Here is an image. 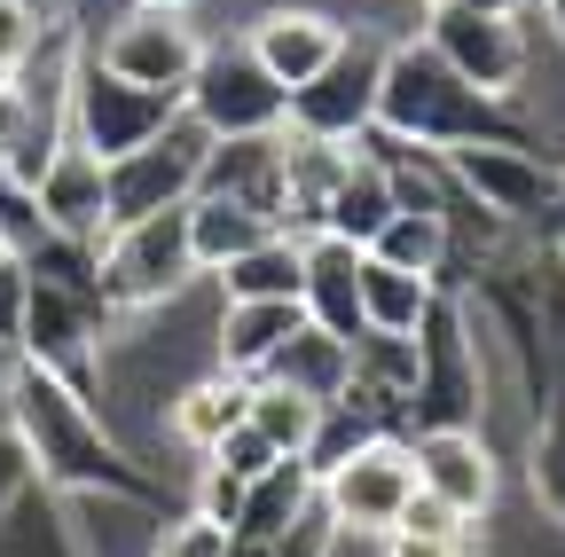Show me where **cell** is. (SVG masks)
Wrapping results in <instances>:
<instances>
[{
    "mask_svg": "<svg viewBox=\"0 0 565 557\" xmlns=\"http://www.w3.org/2000/svg\"><path fill=\"white\" fill-rule=\"evenodd\" d=\"M299 322H307L299 299H244V307H221V338H212V354H221L228 377H259L267 354H275Z\"/></svg>",
    "mask_w": 565,
    "mask_h": 557,
    "instance_id": "ffe728a7",
    "label": "cell"
},
{
    "mask_svg": "<svg viewBox=\"0 0 565 557\" xmlns=\"http://www.w3.org/2000/svg\"><path fill=\"white\" fill-rule=\"evenodd\" d=\"M424 47H433L463 87H479L494 103L526 79V32H519V17H479V9H463V0H448V9H433V24H424Z\"/></svg>",
    "mask_w": 565,
    "mask_h": 557,
    "instance_id": "30bf717a",
    "label": "cell"
},
{
    "mask_svg": "<svg viewBox=\"0 0 565 557\" xmlns=\"http://www.w3.org/2000/svg\"><path fill=\"white\" fill-rule=\"evenodd\" d=\"M282 110H291V95H282L259 55L236 40V47H204L196 72L181 87V118L204 133V142H244V133H282Z\"/></svg>",
    "mask_w": 565,
    "mask_h": 557,
    "instance_id": "277c9868",
    "label": "cell"
},
{
    "mask_svg": "<svg viewBox=\"0 0 565 557\" xmlns=\"http://www.w3.org/2000/svg\"><path fill=\"white\" fill-rule=\"evenodd\" d=\"M252 55H259V72L291 95V87H307L322 63L345 47V24L338 17H322V9H267L259 24H252V40H244Z\"/></svg>",
    "mask_w": 565,
    "mask_h": 557,
    "instance_id": "2e32d148",
    "label": "cell"
},
{
    "mask_svg": "<svg viewBox=\"0 0 565 557\" xmlns=\"http://www.w3.org/2000/svg\"><path fill=\"white\" fill-rule=\"evenodd\" d=\"M534 9H542V17H550V32L565 40V0H534Z\"/></svg>",
    "mask_w": 565,
    "mask_h": 557,
    "instance_id": "7bdbcfd3",
    "label": "cell"
},
{
    "mask_svg": "<svg viewBox=\"0 0 565 557\" xmlns=\"http://www.w3.org/2000/svg\"><path fill=\"white\" fill-rule=\"evenodd\" d=\"M377 79H385V40L353 32L322 72L307 87H291V133H307V142H362V133L377 126Z\"/></svg>",
    "mask_w": 565,
    "mask_h": 557,
    "instance_id": "52a82bcc",
    "label": "cell"
},
{
    "mask_svg": "<svg viewBox=\"0 0 565 557\" xmlns=\"http://www.w3.org/2000/svg\"><path fill=\"white\" fill-rule=\"evenodd\" d=\"M244 400H252V377H196V385H181V400H173V432L189 440V448H221V432H236L244 425Z\"/></svg>",
    "mask_w": 565,
    "mask_h": 557,
    "instance_id": "d4e9b609",
    "label": "cell"
},
{
    "mask_svg": "<svg viewBox=\"0 0 565 557\" xmlns=\"http://www.w3.org/2000/svg\"><path fill=\"white\" fill-rule=\"evenodd\" d=\"M103 330H110V307H87V299H71V291L32 283V291H24V330H17V345H24L32 369H47V377L71 385V393H87V385H95V362H103V345H95Z\"/></svg>",
    "mask_w": 565,
    "mask_h": 557,
    "instance_id": "8fae6325",
    "label": "cell"
},
{
    "mask_svg": "<svg viewBox=\"0 0 565 557\" xmlns=\"http://www.w3.org/2000/svg\"><path fill=\"white\" fill-rule=\"evenodd\" d=\"M134 9H158V17H189L196 0H134Z\"/></svg>",
    "mask_w": 565,
    "mask_h": 557,
    "instance_id": "60d3db41",
    "label": "cell"
},
{
    "mask_svg": "<svg viewBox=\"0 0 565 557\" xmlns=\"http://www.w3.org/2000/svg\"><path fill=\"white\" fill-rule=\"evenodd\" d=\"M315 400H299V393H282V385H259L252 377V400H244V425L275 448V456H307V440H315Z\"/></svg>",
    "mask_w": 565,
    "mask_h": 557,
    "instance_id": "f1b7e54d",
    "label": "cell"
},
{
    "mask_svg": "<svg viewBox=\"0 0 565 557\" xmlns=\"http://www.w3.org/2000/svg\"><path fill=\"white\" fill-rule=\"evenodd\" d=\"M370 259H377V267H401V275H424V283H433L440 259H448V213H393V221L370 236Z\"/></svg>",
    "mask_w": 565,
    "mask_h": 557,
    "instance_id": "83f0119b",
    "label": "cell"
},
{
    "mask_svg": "<svg viewBox=\"0 0 565 557\" xmlns=\"http://www.w3.org/2000/svg\"><path fill=\"white\" fill-rule=\"evenodd\" d=\"M95 275H103V307L110 314L173 299L189 275H196V259H189V204L150 213V221H134V228H110L95 244Z\"/></svg>",
    "mask_w": 565,
    "mask_h": 557,
    "instance_id": "8992f818",
    "label": "cell"
},
{
    "mask_svg": "<svg viewBox=\"0 0 565 557\" xmlns=\"http://www.w3.org/2000/svg\"><path fill=\"white\" fill-rule=\"evenodd\" d=\"M9 416H17V440L24 463L47 486H71V495H141V471L126 463V448L103 432V416L87 408V393L55 385L47 369L17 362L9 369Z\"/></svg>",
    "mask_w": 565,
    "mask_h": 557,
    "instance_id": "6da1fadb",
    "label": "cell"
},
{
    "mask_svg": "<svg viewBox=\"0 0 565 557\" xmlns=\"http://www.w3.org/2000/svg\"><path fill=\"white\" fill-rule=\"evenodd\" d=\"M17 471H24V448H9V440H0V503H9V486H17Z\"/></svg>",
    "mask_w": 565,
    "mask_h": 557,
    "instance_id": "ab89813d",
    "label": "cell"
},
{
    "mask_svg": "<svg viewBox=\"0 0 565 557\" xmlns=\"http://www.w3.org/2000/svg\"><path fill=\"white\" fill-rule=\"evenodd\" d=\"M315 495L330 503L338 526L353 534H393L401 503L416 495V463H408V440H370L362 456H345L338 471L315 479Z\"/></svg>",
    "mask_w": 565,
    "mask_h": 557,
    "instance_id": "7c38bea8",
    "label": "cell"
},
{
    "mask_svg": "<svg viewBox=\"0 0 565 557\" xmlns=\"http://www.w3.org/2000/svg\"><path fill=\"white\" fill-rule=\"evenodd\" d=\"M299 267H307V283H299L307 322L353 345V338H362V251H353L345 236H307Z\"/></svg>",
    "mask_w": 565,
    "mask_h": 557,
    "instance_id": "ac0fdd59",
    "label": "cell"
},
{
    "mask_svg": "<svg viewBox=\"0 0 565 557\" xmlns=\"http://www.w3.org/2000/svg\"><path fill=\"white\" fill-rule=\"evenodd\" d=\"M526 479H534V495H542V511L565 526V400L550 408V425L534 432V456H526Z\"/></svg>",
    "mask_w": 565,
    "mask_h": 557,
    "instance_id": "f546056e",
    "label": "cell"
},
{
    "mask_svg": "<svg viewBox=\"0 0 565 557\" xmlns=\"http://www.w3.org/2000/svg\"><path fill=\"white\" fill-rule=\"evenodd\" d=\"M32 213L47 236H71V244H103L110 236V196H103V158L79 150V142H63L32 189Z\"/></svg>",
    "mask_w": 565,
    "mask_h": 557,
    "instance_id": "5bb4252c",
    "label": "cell"
},
{
    "mask_svg": "<svg viewBox=\"0 0 565 557\" xmlns=\"http://www.w3.org/2000/svg\"><path fill=\"white\" fill-rule=\"evenodd\" d=\"M307 267H299V244L291 236H267L259 251L228 259L221 267V307H244V299H299Z\"/></svg>",
    "mask_w": 565,
    "mask_h": 557,
    "instance_id": "4316f807",
    "label": "cell"
},
{
    "mask_svg": "<svg viewBox=\"0 0 565 557\" xmlns=\"http://www.w3.org/2000/svg\"><path fill=\"white\" fill-rule=\"evenodd\" d=\"M196 55H204V40H196V24L189 17H158V9H134L126 24H110V40H103V72L110 79H126V87H158V95H181L189 87V72H196Z\"/></svg>",
    "mask_w": 565,
    "mask_h": 557,
    "instance_id": "4fadbf2b",
    "label": "cell"
},
{
    "mask_svg": "<svg viewBox=\"0 0 565 557\" xmlns=\"http://www.w3.org/2000/svg\"><path fill=\"white\" fill-rule=\"evenodd\" d=\"M393 542V557H463L456 542H408V534H385Z\"/></svg>",
    "mask_w": 565,
    "mask_h": 557,
    "instance_id": "74e56055",
    "label": "cell"
},
{
    "mask_svg": "<svg viewBox=\"0 0 565 557\" xmlns=\"http://www.w3.org/2000/svg\"><path fill=\"white\" fill-rule=\"evenodd\" d=\"M424 9H448V0H424Z\"/></svg>",
    "mask_w": 565,
    "mask_h": 557,
    "instance_id": "ee69618b",
    "label": "cell"
},
{
    "mask_svg": "<svg viewBox=\"0 0 565 557\" xmlns=\"http://www.w3.org/2000/svg\"><path fill=\"white\" fill-rule=\"evenodd\" d=\"M196 196H228L267 228H282V133H244V142H204Z\"/></svg>",
    "mask_w": 565,
    "mask_h": 557,
    "instance_id": "9a60e30c",
    "label": "cell"
},
{
    "mask_svg": "<svg viewBox=\"0 0 565 557\" xmlns=\"http://www.w3.org/2000/svg\"><path fill=\"white\" fill-rule=\"evenodd\" d=\"M307 503H315V471H307L299 456H282V463H267V471L244 486V511H236L228 534H244V542H275Z\"/></svg>",
    "mask_w": 565,
    "mask_h": 557,
    "instance_id": "603a6c76",
    "label": "cell"
},
{
    "mask_svg": "<svg viewBox=\"0 0 565 557\" xmlns=\"http://www.w3.org/2000/svg\"><path fill=\"white\" fill-rule=\"evenodd\" d=\"M196 173H204V133L189 118H173L158 142L126 150L118 165H103V196H110V228H134L150 213H173V204L196 196Z\"/></svg>",
    "mask_w": 565,
    "mask_h": 557,
    "instance_id": "ba28073f",
    "label": "cell"
},
{
    "mask_svg": "<svg viewBox=\"0 0 565 557\" xmlns=\"http://www.w3.org/2000/svg\"><path fill=\"white\" fill-rule=\"evenodd\" d=\"M440 291L424 283V275H401V267H377L370 251H362V330H377V338H416V322H424V307H433Z\"/></svg>",
    "mask_w": 565,
    "mask_h": 557,
    "instance_id": "484cf974",
    "label": "cell"
},
{
    "mask_svg": "<svg viewBox=\"0 0 565 557\" xmlns=\"http://www.w3.org/2000/svg\"><path fill=\"white\" fill-rule=\"evenodd\" d=\"M181 118V95H158V87H126L110 79L95 55H79V72H71V95H63V126L71 142L95 150L103 165H118L126 150L158 142V133Z\"/></svg>",
    "mask_w": 565,
    "mask_h": 557,
    "instance_id": "5b68a950",
    "label": "cell"
},
{
    "mask_svg": "<svg viewBox=\"0 0 565 557\" xmlns=\"http://www.w3.org/2000/svg\"><path fill=\"white\" fill-rule=\"evenodd\" d=\"M221 557H267V542H244V534H228V549Z\"/></svg>",
    "mask_w": 565,
    "mask_h": 557,
    "instance_id": "b9f144b4",
    "label": "cell"
},
{
    "mask_svg": "<svg viewBox=\"0 0 565 557\" xmlns=\"http://www.w3.org/2000/svg\"><path fill=\"white\" fill-rule=\"evenodd\" d=\"M408 463H416V486L440 495L456 518H479L494 503V456H487L479 432H416Z\"/></svg>",
    "mask_w": 565,
    "mask_h": 557,
    "instance_id": "e0dca14e",
    "label": "cell"
},
{
    "mask_svg": "<svg viewBox=\"0 0 565 557\" xmlns=\"http://www.w3.org/2000/svg\"><path fill=\"white\" fill-rule=\"evenodd\" d=\"M393 213H401V204H393L377 158H353V173H345V181L330 189V204H322V236H345L353 251H370V236H377Z\"/></svg>",
    "mask_w": 565,
    "mask_h": 557,
    "instance_id": "cb8c5ba5",
    "label": "cell"
},
{
    "mask_svg": "<svg viewBox=\"0 0 565 557\" xmlns=\"http://www.w3.org/2000/svg\"><path fill=\"white\" fill-rule=\"evenodd\" d=\"M17 118H24V95H17V79L0 87V150H9V133H17Z\"/></svg>",
    "mask_w": 565,
    "mask_h": 557,
    "instance_id": "f35d334b",
    "label": "cell"
},
{
    "mask_svg": "<svg viewBox=\"0 0 565 557\" xmlns=\"http://www.w3.org/2000/svg\"><path fill=\"white\" fill-rule=\"evenodd\" d=\"M32 40H40V17L24 9V0H0V72H17V63L32 55Z\"/></svg>",
    "mask_w": 565,
    "mask_h": 557,
    "instance_id": "8d00e7d4",
    "label": "cell"
},
{
    "mask_svg": "<svg viewBox=\"0 0 565 557\" xmlns=\"http://www.w3.org/2000/svg\"><path fill=\"white\" fill-rule=\"evenodd\" d=\"M0 87H9V72H0Z\"/></svg>",
    "mask_w": 565,
    "mask_h": 557,
    "instance_id": "f6af8a7d",
    "label": "cell"
},
{
    "mask_svg": "<svg viewBox=\"0 0 565 557\" xmlns=\"http://www.w3.org/2000/svg\"><path fill=\"white\" fill-rule=\"evenodd\" d=\"M24 291H32L24 251H9V244H0V345H17V330H24Z\"/></svg>",
    "mask_w": 565,
    "mask_h": 557,
    "instance_id": "d590c367",
    "label": "cell"
},
{
    "mask_svg": "<svg viewBox=\"0 0 565 557\" xmlns=\"http://www.w3.org/2000/svg\"><path fill=\"white\" fill-rule=\"evenodd\" d=\"M377 133L408 150H463V142H519V126L503 118V103L463 87L448 63L424 47V40H401L385 47V79H377Z\"/></svg>",
    "mask_w": 565,
    "mask_h": 557,
    "instance_id": "7a4b0ae2",
    "label": "cell"
},
{
    "mask_svg": "<svg viewBox=\"0 0 565 557\" xmlns=\"http://www.w3.org/2000/svg\"><path fill=\"white\" fill-rule=\"evenodd\" d=\"M259 385H282V393H299V400L330 408V400H345V385H353V345L330 338V330H315V322H299V330L267 354Z\"/></svg>",
    "mask_w": 565,
    "mask_h": 557,
    "instance_id": "d6986e66",
    "label": "cell"
},
{
    "mask_svg": "<svg viewBox=\"0 0 565 557\" xmlns=\"http://www.w3.org/2000/svg\"><path fill=\"white\" fill-rule=\"evenodd\" d=\"M212 463H221V471H236V479L252 486V479H259L267 463H282V456H275V448H267V440H259L252 425H236V432H221V448H212Z\"/></svg>",
    "mask_w": 565,
    "mask_h": 557,
    "instance_id": "836d02e7",
    "label": "cell"
},
{
    "mask_svg": "<svg viewBox=\"0 0 565 557\" xmlns=\"http://www.w3.org/2000/svg\"><path fill=\"white\" fill-rule=\"evenodd\" d=\"M228 549V526H212V518H173V526H158V549L150 557H221Z\"/></svg>",
    "mask_w": 565,
    "mask_h": 557,
    "instance_id": "d6a6232c",
    "label": "cell"
},
{
    "mask_svg": "<svg viewBox=\"0 0 565 557\" xmlns=\"http://www.w3.org/2000/svg\"><path fill=\"white\" fill-rule=\"evenodd\" d=\"M463 526L471 518H456L440 495H424V486H416V495L401 503V518H393V534H408V542H456V549H463Z\"/></svg>",
    "mask_w": 565,
    "mask_h": 557,
    "instance_id": "1f68e13d",
    "label": "cell"
},
{
    "mask_svg": "<svg viewBox=\"0 0 565 557\" xmlns=\"http://www.w3.org/2000/svg\"><path fill=\"white\" fill-rule=\"evenodd\" d=\"M456 196H479V213L494 221H550L557 213V165L526 142H463L440 150Z\"/></svg>",
    "mask_w": 565,
    "mask_h": 557,
    "instance_id": "9c48e42d",
    "label": "cell"
},
{
    "mask_svg": "<svg viewBox=\"0 0 565 557\" xmlns=\"http://www.w3.org/2000/svg\"><path fill=\"white\" fill-rule=\"evenodd\" d=\"M275 228L259 221V213H244V204H228V196H189V259H196V275H221L228 259H244V251H259Z\"/></svg>",
    "mask_w": 565,
    "mask_h": 557,
    "instance_id": "7402d4cb",
    "label": "cell"
},
{
    "mask_svg": "<svg viewBox=\"0 0 565 557\" xmlns=\"http://www.w3.org/2000/svg\"><path fill=\"white\" fill-rule=\"evenodd\" d=\"M479 408H487V377H479L471 314L456 299H433L416 322V377L401 400V425L408 432H479Z\"/></svg>",
    "mask_w": 565,
    "mask_h": 557,
    "instance_id": "3957f363",
    "label": "cell"
},
{
    "mask_svg": "<svg viewBox=\"0 0 565 557\" xmlns=\"http://www.w3.org/2000/svg\"><path fill=\"white\" fill-rule=\"evenodd\" d=\"M393 425H401V416L393 408H377L370 393H345V400H330L322 416H315V440H307V471L322 479V471H338L345 456H362L370 440H393Z\"/></svg>",
    "mask_w": 565,
    "mask_h": 557,
    "instance_id": "44dd1931",
    "label": "cell"
},
{
    "mask_svg": "<svg viewBox=\"0 0 565 557\" xmlns=\"http://www.w3.org/2000/svg\"><path fill=\"white\" fill-rule=\"evenodd\" d=\"M330 549H338V518H330V503H322V495H315L291 526L267 542V557H330Z\"/></svg>",
    "mask_w": 565,
    "mask_h": 557,
    "instance_id": "4dcf8cb0",
    "label": "cell"
},
{
    "mask_svg": "<svg viewBox=\"0 0 565 557\" xmlns=\"http://www.w3.org/2000/svg\"><path fill=\"white\" fill-rule=\"evenodd\" d=\"M236 511H244V479H236V471H221V463H204V479H196V518L236 526Z\"/></svg>",
    "mask_w": 565,
    "mask_h": 557,
    "instance_id": "e575fe53",
    "label": "cell"
}]
</instances>
